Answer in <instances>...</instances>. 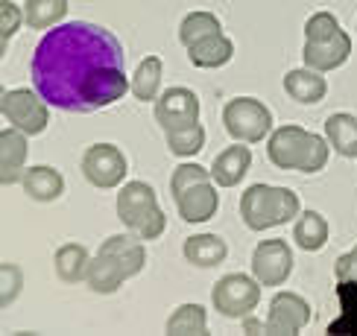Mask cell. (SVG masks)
Listing matches in <instances>:
<instances>
[{
  "label": "cell",
  "mask_w": 357,
  "mask_h": 336,
  "mask_svg": "<svg viewBox=\"0 0 357 336\" xmlns=\"http://www.w3.org/2000/svg\"><path fill=\"white\" fill-rule=\"evenodd\" d=\"M29 77L53 109L73 114L97 111L132 94L121 41L91 21L53 26L36 44Z\"/></svg>",
  "instance_id": "6da1fadb"
},
{
  "label": "cell",
  "mask_w": 357,
  "mask_h": 336,
  "mask_svg": "<svg viewBox=\"0 0 357 336\" xmlns=\"http://www.w3.org/2000/svg\"><path fill=\"white\" fill-rule=\"evenodd\" d=\"M331 143L328 138L314 135L305 126H278L266 138V158L278 170H299V173H319L328 164Z\"/></svg>",
  "instance_id": "7a4b0ae2"
},
{
  "label": "cell",
  "mask_w": 357,
  "mask_h": 336,
  "mask_svg": "<svg viewBox=\"0 0 357 336\" xmlns=\"http://www.w3.org/2000/svg\"><path fill=\"white\" fill-rule=\"evenodd\" d=\"M302 214L299 193L275 184H249L241 196V219L249 231L287 225Z\"/></svg>",
  "instance_id": "3957f363"
},
{
  "label": "cell",
  "mask_w": 357,
  "mask_h": 336,
  "mask_svg": "<svg viewBox=\"0 0 357 336\" xmlns=\"http://www.w3.org/2000/svg\"><path fill=\"white\" fill-rule=\"evenodd\" d=\"M117 216L123 228L138 234L141 240H158L167 228V216L161 211L155 187L146 182H126L117 193Z\"/></svg>",
  "instance_id": "277c9868"
},
{
  "label": "cell",
  "mask_w": 357,
  "mask_h": 336,
  "mask_svg": "<svg viewBox=\"0 0 357 336\" xmlns=\"http://www.w3.org/2000/svg\"><path fill=\"white\" fill-rule=\"evenodd\" d=\"M222 126L241 143H261L273 131V111L255 97H234L222 109Z\"/></svg>",
  "instance_id": "5b68a950"
},
{
  "label": "cell",
  "mask_w": 357,
  "mask_h": 336,
  "mask_svg": "<svg viewBox=\"0 0 357 336\" xmlns=\"http://www.w3.org/2000/svg\"><path fill=\"white\" fill-rule=\"evenodd\" d=\"M261 281L249 278L243 272H229L222 275L211 289V301L220 316L226 319H246L255 307L261 304Z\"/></svg>",
  "instance_id": "8992f818"
},
{
  "label": "cell",
  "mask_w": 357,
  "mask_h": 336,
  "mask_svg": "<svg viewBox=\"0 0 357 336\" xmlns=\"http://www.w3.org/2000/svg\"><path fill=\"white\" fill-rule=\"evenodd\" d=\"M0 111L15 129L26 131V135H41L50 123V102L33 88H9V91H3Z\"/></svg>",
  "instance_id": "52a82bcc"
},
{
  "label": "cell",
  "mask_w": 357,
  "mask_h": 336,
  "mask_svg": "<svg viewBox=\"0 0 357 336\" xmlns=\"http://www.w3.org/2000/svg\"><path fill=\"white\" fill-rule=\"evenodd\" d=\"M129 161L123 150H117L114 143H94L88 146L82 155V175L88 184H94L100 190H112L126 179Z\"/></svg>",
  "instance_id": "ba28073f"
},
{
  "label": "cell",
  "mask_w": 357,
  "mask_h": 336,
  "mask_svg": "<svg viewBox=\"0 0 357 336\" xmlns=\"http://www.w3.org/2000/svg\"><path fill=\"white\" fill-rule=\"evenodd\" d=\"M155 123L167 131H182L199 123V97L185 85H173L155 99Z\"/></svg>",
  "instance_id": "9c48e42d"
},
{
  "label": "cell",
  "mask_w": 357,
  "mask_h": 336,
  "mask_svg": "<svg viewBox=\"0 0 357 336\" xmlns=\"http://www.w3.org/2000/svg\"><path fill=\"white\" fill-rule=\"evenodd\" d=\"M310 321V304L299 292H275L270 298V313H266L264 333L270 336H296L302 333Z\"/></svg>",
  "instance_id": "30bf717a"
},
{
  "label": "cell",
  "mask_w": 357,
  "mask_h": 336,
  "mask_svg": "<svg viewBox=\"0 0 357 336\" xmlns=\"http://www.w3.org/2000/svg\"><path fill=\"white\" fill-rule=\"evenodd\" d=\"M293 272V252L284 240H264L252 252V275L258 278L264 287H278L284 284Z\"/></svg>",
  "instance_id": "8fae6325"
},
{
  "label": "cell",
  "mask_w": 357,
  "mask_h": 336,
  "mask_svg": "<svg viewBox=\"0 0 357 336\" xmlns=\"http://www.w3.org/2000/svg\"><path fill=\"white\" fill-rule=\"evenodd\" d=\"M173 202H176V211H178V216H182L185 223L202 225L220 208L217 182L214 179H202V182H197V184H190L185 190H178V193H173Z\"/></svg>",
  "instance_id": "7c38bea8"
},
{
  "label": "cell",
  "mask_w": 357,
  "mask_h": 336,
  "mask_svg": "<svg viewBox=\"0 0 357 336\" xmlns=\"http://www.w3.org/2000/svg\"><path fill=\"white\" fill-rule=\"evenodd\" d=\"M349 56H351V38L346 29L331 38H322V41H305V50H302L305 65L314 70H322V73L343 67Z\"/></svg>",
  "instance_id": "4fadbf2b"
},
{
  "label": "cell",
  "mask_w": 357,
  "mask_h": 336,
  "mask_svg": "<svg viewBox=\"0 0 357 336\" xmlns=\"http://www.w3.org/2000/svg\"><path fill=\"white\" fill-rule=\"evenodd\" d=\"M26 170V131L3 129L0 131V182L18 184Z\"/></svg>",
  "instance_id": "5bb4252c"
},
{
  "label": "cell",
  "mask_w": 357,
  "mask_h": 336,
  "mask_svg": "<svg viewBox=\"0 0 357 336\" xmlns=\"http://www.w3.org/2000/svg\"><path fill=\"white\" fill-rule=\"evenodd\" d=\"M102 255H109L117 266L126 272V278H135L141 275V269L146 266V252L141 246V237L138 234H112V237L100 246Z\"/></svg>",
  "instance_id": "9a60e30c"
},
{
  "label": "cell",
  "mask_w": 357,
  "mask_h": 336,
  "mask_svg": "<svg viewBox=\"0 0 357 336\" xmlns=\"http://www.w3.org/2000/svg\"><path fill=\"white\" fill-rule=\"evenodd\" d=\"M252 167V152H249V143L234 141L231 146H226L211 164V179L217 182V187H234L241 184V179L249 173Z\"/></svg>",
  "instance_id": "2e32d148"
},
{
  "label": "cell",
  "mask_w": 357,
  "mask_h": 336,
  "mask_svg": "<svg viewBox=\"0 0 357 336\" xmlns=\"http://www.w3.org/2000/svg\"><path fill=\"white\" fill-rule=\"evenodd\" d=\"M284 91L290 99L302 102V106H317L328 94V82H325L322 70L314 67H296L284 73Z\"/></svg>",
  "instance_id": "e0dca14e"
},
{
  "label": "cell",
  "mask_w": 357,
  "mask_h": 336,
  "mask_svg": "<svg viewBox=\"0 0 357 336\" xmlns=\"http://www.w3.org/2000/svg\"><path fill=\"white\" fill-rule=\"evenodd\" d=\"M21 184H24V193L33 202H41V205L56 202L65 193V175L56 167H47V164H36V167L24 170Z\"/></svg>",
  "instance_id": "ac0fdd59"
},
{
  "label": "cell",
  "mask_w": 357,
  "mask_h": 336,
  "mask_svg": "<svg viewBox=\"0 0 357 336\" xmlns=\"http://www.w3.org/2000/svg\"><path fill=\"white\" fill-rule=\"evenodd\" d=\"M182 255H185V260L190 263V266L214 269L229 257V246L222 237H217V234H193V237L185 240Z\"/></svg>",
  "instance_id": "d6986e66"
},
{
  "label": "cell",
  "mask_w": 357,
  "mask_h": 336,
  "mask_svg": "<svg viewBox=\"0 0 357 336\" xmlns=\"http://www.w3.org/2000/svg\"><path fill=\"white\" fill-rule=\"evenodd\" d=\"M188 50V58H190V65L193 67H222V65H229L231 62V56H234V44L229 35H208V38H199L197 44H190Z\"/></svg>",
  "instance_id": "ffe728a7"
},
{
  "label": "cell",
  "mask_w": 357,
  "mask_h": 336,
  "mask_svg": "<svg viewBox=\"0 0 357 336\" xmlns=\"http://www.w3.org/2000/svg\"><path fill=\"white\" fill-rule=\"evenodd\" d=\"M325 138H328L331 150L343 158H357V114L334 111L325 120Z\"/></svg>",
  "instance_id": "44dd1931"
},
{
  "label": "cell",
  "mask_w": 357,
  "mask_h": 336,
  "mask_svg": "<svg viewBox=\"0 0 357 336\" xmlns=\"http://www.w3.org/2000/svg\"><path fill=\"white\" fill-rule=\"evenodd\" d=\"M328 219L319 211H302L296 216L293 225V243L302 248V252H319V248L328 243Z\"/></svg>",
  "instance_id": "7402d4cb"
},
{
  "label": "cell",
  "mask_w": 357,
  "mask_h": 336,
  "mask_svg": "<svg viewBox=\"0 0 357 336\" xmlns=\"http://www.w3.org/2000/svg\"><path fill=\"white\" fill-rule=\"evenodd\" d=\"M123 281H129L126 272H123L121 266H117V263H114L109 255L97 252V255L91 257V263H88L85 284L91 287L94 292H100V296H109V292H117Z\"/></svg>",
  "instance_id": "603a6c76"
},
{
  "label": "cell",
  "mask_w": 357,
  "mask_h": 336,
  "mask_svg": "<svg viewBox=\"0 0 357 336\" xmlns=\"http://www.w3.org/2000/svg\"><path fill=\"white\" fill-rule=\"evenodd\" d=\"M88 263H91V255H88V248H85L82 243H65V246H59V252L53 255L56 275L62 278L65 284H79V281H85Z\"/></svg>",
  "instance_id": "cb8c5ba5"
},
{
  "label": "cell",
  "mask_w": 357,
  "mask_h": 336,
  "mask_svg": "<svg viewBox=\"0 0 357 336\" xmlns=\"http://www.w3.org/2000/svg\"><path fill=\"white\" fill-rule=\"evenodd\" d=\"M165 333L167 336H208L205 307L202 304H178L167 319Z\"/></svg>",
  "instance_id": "d4e9b609"
},
{
  "label": "cell",
  "mask_w": 357,
  "mask_h": 336,
  "mask_svg": "<svg viewBox=\"0 0 357 336\" xmlns=\"http://www.w3.org/2000/svg\"><path fill=\"white\" fill-rule=\"evenodd\" d=\"M340 316L328 325L331 336H357V281H337Z\"/></svg>",
  "instance_id": "484cf974"
},
{
  "label": "cell",
  "mask_w": 357,
  "mask_h": 336,
  "mask_svg": "<svg viewBox=\"0 0 357 336\" xmlns=\"http://www.w3.org/2000/svg\"><path fill=\"white\" fill-rule=\"evenodd\" d=\"M161 70H165V65H161V58H158V56H146V58H141V65L135 67V73H132V97L141 99V102H153V99H158Z\"/></svg>",
  "instance_id": "4316f807"
},
{
  "label": "cell",
  "mask_w": 357,
  "mask_h": 336,
  "mask_svg": "<svg viewBox=\"0 0 357 336\" xmlns=\"http://www.w3.org/2000/svg\"><path fill=\"white\" fill-rule=\"evenodd\" d=\"M222 33V21L217 18L214 12H188L182 24H178V41L190 47V44H197L199 38H208V35H217Z\"/></svg>",
  "instance_id": "83f0119b"
},
{
  "label": "cell",
  "mask_w": 357,
  "mask_h": 336,
  "mask_svg": "<svg viewBox=\"0 0 357 336\" xmlns=\"http://www.w3.org/2000/svg\"><path fill=\"white\" fill-rule=\"evenodd\" d=\"M24 15L29 29H53L68 15V0H26Z\"/></svg>",
  "instance_id": "f1b7e54d"
},
{
  "label": "cell",
  "mask_w": 357,
  "mask_h": 336,
  "mask_svg": "<svg viewBox=\"0 0 357 336\" xmlns=\"http://www.w3.org/2000/svg\"><path fill=\"white\" fill-rule=\"evenodd\" d=\"M202 146H205V129H202V123L190 126V129H182V131H167V150L176 158L199 155Z\"/></svg>",
  "instance_id": "f546056e"
},
{
  "label": "cell",
  "mask_w": 357,
  "mask_h": 336,
  "mask_svg": "<svg viewBox=\"0 0 357 336\" xmlns=\"http://www.w3.org/2000/svg\"><path fill=\"white\" fill-rule=\"evenodd\" d=\"M337 33H343V26L334 18V12H314L305 21V41H322Z\"/></svg>",
  "instance_id": "4dcf8cb0"
},
{
  "label": "cell",
  "mask_w": 357,
  "mask_h": 336,
  "mask_svg": "<svg viewBox=\"0 0 357 336\" xmlns=\"http://www.w3.org/2000/svg\"><path fill=\"white\" fill-rule=\"evenodd\" d=\"M21 24H26L24 9L18 3H12V0H0V41H3V53H6V44L21 29Z\"/></svg>",
  "instance_id": "1f68e13d"
},
{
  "label": "cell",
  "mask_w": 357,
  "mask_h": 336,
  "mask_svg": "<svg viewBox=\"0 0 357 336\" xmlns=\"http://www.w3.org/2000/svg\"><path fill=\"white\" fill-rule=\"evenodd\" d=\"M21 287H24L21 266H15V263H3V266H0V304L9 307L15 298H18Z\"/></svg>",
  "instance_id": "d6a6232c"
},
{
  "label": "cell",
  "mask_w": 357,
  "mask_h": 336,
  "mask_svg": "<svg viewBox=\"0 0 357 336\" xmlns=\"http://www.w3.org/2000/svg\"><path fill=\"white\" fill-rule=\"evenodd\" d=\"M202 179H211V170H205L202 164H190V161H185V164H178L170 175V193H178V190H185V187L197 184Z\"/></svg>",
  "instance_id": "836d02e7"
},
{
  "label": "cell",
  "mask_w": 357,
  "mask_h": 336,
  "mask_svg": "<svg viewBox=\"0 0 357 336\" xmlns=\"http://www.w3.org/2000/svg\"><path fill=\"white\" fill-rule=\"evenodd\" d=\"M334 275H337V281H357V246L351 252H346L343 257H337Z\"/></svg>",
  "instance_id": "e575fe53"
}]
</instances>
